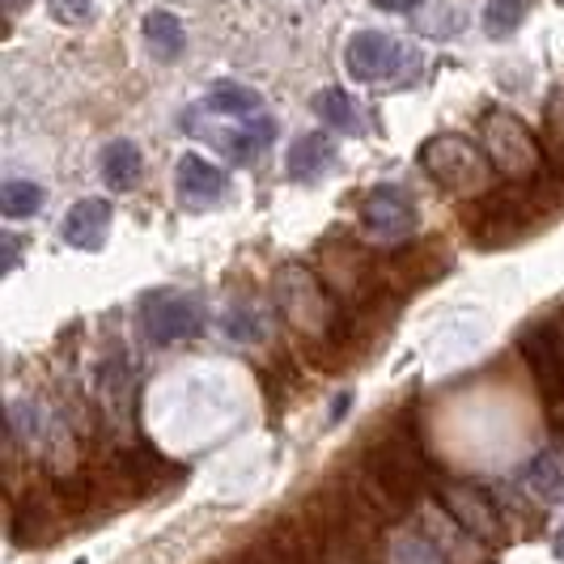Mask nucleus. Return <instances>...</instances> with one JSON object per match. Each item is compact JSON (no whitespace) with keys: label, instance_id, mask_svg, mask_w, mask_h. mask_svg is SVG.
I'll list each match as a JSON object with an SVG mask.
<instances>
[{"label":"nucleus","instance_id":"nucleus-3","mask_svg":"<svg viewBox=\"0 0 564 564\" xmlns=\"http://www.w3.org/2000/svg\"><path fill=\"white\" fill-rule=\"evenodd\" d=\"M480 141H484V153H488V162H492L497 174H506V178H513V183H522V178H539L543 149L535 144L531 128H527L513 111H501V107L484 111Z\"/></svg>","mask_w":564,"mask_h":564},{"label":"nucleus","instance_id":"nucleus-15","mask_svg":"<svg viewBox=\"0 0 564 564\" xmlns=\"http://www.w3.org/2000/svg\"><path fill=\"white\" fill-rule=\"evenodd\" d=\"M272 141H276V119L268 111L251 115V119H238L234 123V132L229 137H221V149H226L234 162H254L263 149H272Z\"/></svg>","mask_w":564,"mask_h":564},{"label":"nucleus","instance_id":"nucleus-8","mask_svg":"<svg viewBox=\"0 0 564 564\" xmlns=\"http://www.w3.org/2000/svg\"><path fill=\"white\" fill-rule=\"evenodd\" d=\"M408 56H412V52H408L403 43H395L391 34H382V30H361V34H352L348 47H344V64H348V73L361 85L395 82L399 73L408 68Z\"/></svg>","mask_w":564,"mask_h":564},{"label":"nucleus","instance_id":"nucleus-10","mask_svg":"<svg viewBox=\"0 0 564 564\" xmlns=\"http://www.w3.org/2000/svg\"><path fill=\"white\" fill-rule=\"evenodd\" d=\"M361 221L378 242H399L416 229V204L403 196L399 187H369L366 204H361Z\"/></svg>","mask_w":564,"mask_h":564},{"label":"nucleus","instance_id":"nucleus-12","mask_svg":"<svg viewBox=\"0 0 564 564\" xmlns=\"http://www.w3.org/2000/svg\"><path fill=\"white\" fill-rule=\"evenodd\" d=\"M174 187H178V199H183L187 208H217L221 196H226L229 178H226V170L204 162L199 153H187V158H178Z\"/></svg>","mask_w":564,"mask_h":564},{"label":"nucleus","instance_id":"nucleus-25","mask_svg":"<svg viewBox=\"0 0 564 564\" xmlns=\"http://www.w3.org/2000/svg\"><path fill=\"white\" fill-rule=\"evenodd\" d=\"M391 564H446V556L424 535H399L391 543Z\"/></svg>","mask_w":564,"mask_h":564},{"label":"nucleus","instance_id":"nucleus-28","mask_svg":"<svg viewBox=\"0 0 564 564\" xmlns=\"http://www.w3.org/2000/svg\"><path fill=\"white\" fill-rule=\"evenodd\" d=\"M378 9H387V13H412V9H421L424 0H373Z\"/></svg>","mask_w":564,"mask_h":564},{"label":"nucleus","instance_id":"nucleus-16","mask_svg":"<svg viewBox=\"0 0 564 564\" xmlns=\"http://www.w3.org/2000/svg\"><path fill=\"white\" fill-rule=\"evenodd\" d=\"M424 531H433V547L446 556V564H480V539L467 535L458 522H454L451 513L446 518H437V513H429L424 518Z\"/></svg>","mask_w":564,"mask_h":564},{"label":"nucleus","instance_id":"nucleus-26","mask_svg":"<svg viewBox=\"0 0 564 564\" xmlns=\"http://www.w3.org/2000/svg\"><path fill=\"white\" fill-rule=\"evenodd\" d=\"M226 336L238 339V344H254V339H263V314L247 306V302H238V306H229L226 314Z\"/></svg>","mask_w":564,"mask_h":564},{"label":"nucleus","instance_id":"nucleus-4","mask_svg":"<svg viewBox=\"0 0 564 564\" xmlns=\"http://www.w3.org/2000/svg\"><path fill=\"white\" fill-rule=\"evenodd\" d=\"M272 302L281 306V314L311 339H327L332 332V318H336V306L327 302L323 284L314 281L311 268L302 263H284L276 272V284H272Z\"/></svg>","mask_w":564,"mask_h":564},{"label":"nucleus","instance_id":"nucleus-14","mask_svg":"<svg viewBox=\"0 0 564 564\" xmlns=\"http://www.w3.org/2000/svg\"><path fill=\"white\" fill-rule=\"evenodd\" d=\"M332 166H336V141L327 132H306V137H297L293 149H289L284 174L293 183H318Z\"/></svg>","mask_w":564,"mask_h":564},{"label":"nucleus","instance_id":"nucleus-5","mask_svg":"<svg viewBox=\"0 0 564 564\" xmlns=\"http://www.w3.org/2000/svg\"><path fill=\"white\" fill-rule=\"evenodd\" d=\"M137 318H141V332L149 344H178V339H192L204 332L208 311L187 289H153L141 297Z\"/></svg>","mask_w":564,"mask_h":564},{"label":"nucleus","instance_id":"nucleus-2","mask_svg":"<svg viewBox=\"0 0 564 564\" xmlns=\"http://www.w3.org/2000/svg\"><path fill=\"white\" fill-rule=\"evenodd\" d=\"M421 170L442 187V192H458V196H484L492 192V162L488 153L476 149L467 137L458 132H442V137H429L421 144Z\"/></svg>","mask_w":564,"mask_h":564},{"label":"nucleus","instance_id":"nucleus-31","mask_svg":"<svg viewBox=\"0 0 564 564\" xmlns=\"http://www.w3.org/2000/svg\"><path fill=\"white\" fill-rule=\"evenodd\" d=\"M561 4H564V0H561Z\"/></svg>","mask_w":564,"mask_h":564},{"label":"nucleus","instance_id":"nucleus-24","mask_svg":"<svg viewBox=\"0 0 564 564\" xmlns=\"http://www.w3.org/2000/svg\"><path fill=\"white\" fill-rule=\"evenodd\" d=\"M522 18H527V0H488L484 4V30L492 39H509Z\"/></svg>","mask_w":564,"mask_h":564},{"label":"nucleus","instance_id":"nucleus-29","mask_svg":"<svg viewBox=\"0 0 564 564\" xmlns=\"http://www.w3.org/2000/svg\"><path fill=\"white\" fill-rule=\"evenodd\" d=\"M4 268H9V272L18 268V238H13V234H4Z\"/></svg>","mask_w":564,"mask_h":564},{"label":"nucleus","instance_id":"nucleus-19","mask_svg":"<svg viewBox=\"0 0 564 564\" xmlns=\"http://www.w3.org/2000/svg\"><path fill=\"white\" fill-rule=\"evenodd\" d=\"M98 166H102V183L111 192H128L141 178V149L132 141H111L102 149V162Z\"/></svg>","mask_w":564,"mask_h":564},{"label":"nucleus","instance_id":"nucleus-11","mask_svg":"<svg viewBox=\"0 0 564 564\" xmlns=\"http://www.w3.org/2000/svg\"><path fill=\"white\" fill-rule=\"evenodd\" d=\"M64 501L56 492H30L13 506V518H9V531H13V543L22 547H34V543H52L59 535V522H64Z\"/></svg>","mask_w":564,"mask_h":564},{"label":"nucleus","instance_id":"nucleus-17","mask_svg":"<svg viewBox=\"0 0 564 564\" xmlns=\"http://www.w3.org/2000/svg\"><path fill=\"white\" fill-rule=\"evenodd\" d=\"M141 34H144V47L158 59H178L187 52V30H183V22H178L174 13H166V9L144 13Z\"/></svg>","mask_w":564,"mask_h":564},{"label":"nucleus","instance_id":"nucleus-18","mask_svg":"<svg viewBox=\"0 0 564 564\" xmlns=\"http://www.w3.org/2000/svg\"><path fill=\"white\" fill-rule=\"evenodd\" d=\"M199 111L221 115V119H251V115L263 111V98L254 94L251 85L221 82V85H213V89H208V98L199 102Z\"/></svg>","mask_w":564,"mask_h":564},{"label":"nucleus","instance_id":"nucleus-9","mask_svg":"<svg viewBox=\"0 0 564 564\" xmlns=\"http://www.w3.org/2000/svg\"><path fill=\"white\" fill-rule=\"evenodd\" d=\"M442 506H446V513H451L467 535H476L480 543H501V535H506L501 513L492 509V501L484 497L476 484L451 480L446 488H442Z\"/></svg>","mask_w":564,"mask_h":564},{"label":"nucleus","instance_id":"nucleus-23","mask_svg":"<svg viewBox=\"0 0 564 564\" xmlns=\"http://www.w3.org/2000/svg\"><path fill=\"white\" fill-rule=\"evenodd\" d=\"M98 387H102V403L111 408L115 416H128V408H132V378H128V366H123L119 357L102 361Z\"/></svg>","mask_w":564,"mask_h":564},{"label":"nucleus","instance_id":"nucleus-7","mask_svg":"<svg viewBox=\"0 0 564 564\" xmlns=\"http://www.w3.org/2000/svg\"><path fill=\"white\" fill-rule=\"evenodd\" d=\"M522 348V361L535 378L539 395L547 408H561L564 403V339L556 323H535L531 332H522L518 339Z\"/></svg>","mask_w":564,"mask_h":564},{"label":"nucleus","instance_id":"nucleus-27","mask_svg":"<svg viewBox=\"0 0 564 564\" xmlns=\"http://www.w3.org/2000/svg\"><path fill=\"white\" fill-rule=\"evenodd\" d=\"M47 4H52V18L68 22V26H82L94 18V0H47Z\"/></svg>","mask_w":564,"mask_h":564},{"label":"nucleus","instance_id":"nucleus-6","mask_svg":"<svg viewBox=\"0 0 564 564\" xmlns=\"http://www.w3.org/2000/svg\"><path fill=\"white\" fill-rule=\"evenodd\" d=\"M531 192H535V183L531 187H506V192H484L476 213L467 217L471 221V238L484 242V247L513 242L539 217V208H543L539 196H531Z\"/></svg>","mask_w":564,"mask_h":564},{"label":"nucleus","instance_id":"nucleus-13","mask_svg":"<svg viewBox=\"0 0 564 564\" xmlns=\"http://www.w3.org/2000/svg\"><path fill=\"white\" fill-rule=\"evenodd\" d=\"M107 229H111V204H107V199H82V204H73L68 217L59 221L64 242L77 247V251H102Z\"/></svg>","mask_w":564,"mask_h":564},{"label":"nucleus","instance_id":"nucleus-20","mask_svg":"<svg viewBox=\"0 0 564 564\" xmlns=\"http://www.w3.org/2000/svg\"><path fill=\"white\" fill-rule=\"evenodd\" d=\"M314 111L323 123H332L339 132H348V137H361L366 132V115L357 111V102L344 94V89H323L318 98H314Z\"/></svg>","mask_w":564,"mask_h":564},{"label":"nucleus","instance_id":"nucleus-21","mask_svg":"<svg viewBox=\"0 0 564 564\" xmlns=\"http://www.w3.org/2000/svg\"><path fill=\"white\" fill-rule=\"evenodd\" d=\"M527 488L535 492L539 501H561L564 497V454L543 451L531 458L527 467Z\"/></svg>","mask_w":564,"mask_h":564},{"label":"nucleus","instance_id":"nucleus-1","mask_svg":"<svg viewBox=\"0 0 564 564\" xmlns=\"http://www.w3.org/2000/svg\"><path fill=\"white\" fill-rule=\"evenodd\" d=\"M369 484L378 488V497H387L395 509H412L424 497L429 484V454L421 446V433L408 424L387 429L366 454Z\"/></svg>","mask_w":564,"mask_h":564},{"label":"nucleus","instance_id":"nucleus-22","mask_svg":"<svg viewBox=\"0 0 564 564\" xmlns=\"http://www.w3.org/2000/svg\"><path fill=\"white\" fill-rule=\"evenodd\" d=\"M43 199H47V192H43L39 183H30V178H9V183L0 187V213H4L9 221H22V217H34V213L43 208Z\"/></svg>","mask_w":564,"mask_h":564},{"label":"nucleus","instance_id":"nucleus-30","mask_svg":"<svg viewBox=\"0 0 564 564\" xmlns=\"http://www.w3.org/2000/svg\"><path fill=\"white\" fill-rule=\"evenodd\" d=\"M556 556L564 561V527H561V535H556Z\"/></svg>","mask_w":564,"mask_h":564}]
</instances>
